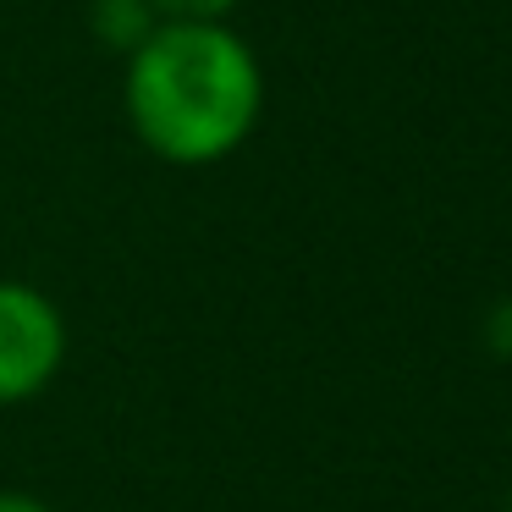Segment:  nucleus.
<instances>
[{
  "mask_svg": "<svg viewBox=\"0 0 512 512\" xmlns=\"http://www.w3.org/2000/svg\"><path fill=\"white\" fill-rule=\"evenodd\" d=\"M122 111L155 160L215 166L259 127L265 72L226 23H155L127 50Z\"/></svg>",
  "mask_w": 512,
  "mask_h": 512,
  "instance_id": "f257e3e1",
  "label": "nucleus"
},
{
  "mask_svg": "<svg viewBox=\"0 0 512 512\" xmlns=\"http://www.w3.org/2000/svg\"><path fill=\"white\" fill-rule=\"evenodd\" d=\"M67 364V314L34 281L0 276V408L34 402Z\"/></svg>",
  "mask_w": 512,
  "mask_h": 512,
  "instance_id": "f03ea898",
  "label": "nucleus"
},
{
  "mask_svg": "<svg viewBox=\"0 0 512 512\" xmlns=\"http://www.w3.org/2000/svg\"><path fill=\"white\" fill-rule=\"evenodd\" d=\"M160 23H226L243 0H144Z\"/></svg>",
  "mask_w": 512,
  "mask_h": 512,
  "instance_id": "7ed1b4c3",
  "label": "nucleus"
},
{
  "mask_svg": "<svg viewBox=\"0 0 512 512\" xmlns=\"http://www.w3.org/2000/svg\"><path fill=\"white\" fill-rule=\"evenodd\" d=\"M0 512H56V507L34 490H0Z\"/></svg>",
  "mask_w": 512,
  "mask_h": 512,
  "instance_id": "20e7f679",
  "label": "nucleus"
},
{
  "mask_svg": "<svg viewBox=\"0 0 512 512\" xmlns=\"http://www.w3.org/2000/svg\"><path fill=\"white\" fill-rule=\"evenodd\" d=\"M507 512H512V496H507Z\"/></svg>",
  "mask_w": 512,
  "mask_h": 512,
  "instance_id": "39448f33",
  "label": "nucleus"
}]
</instances>
